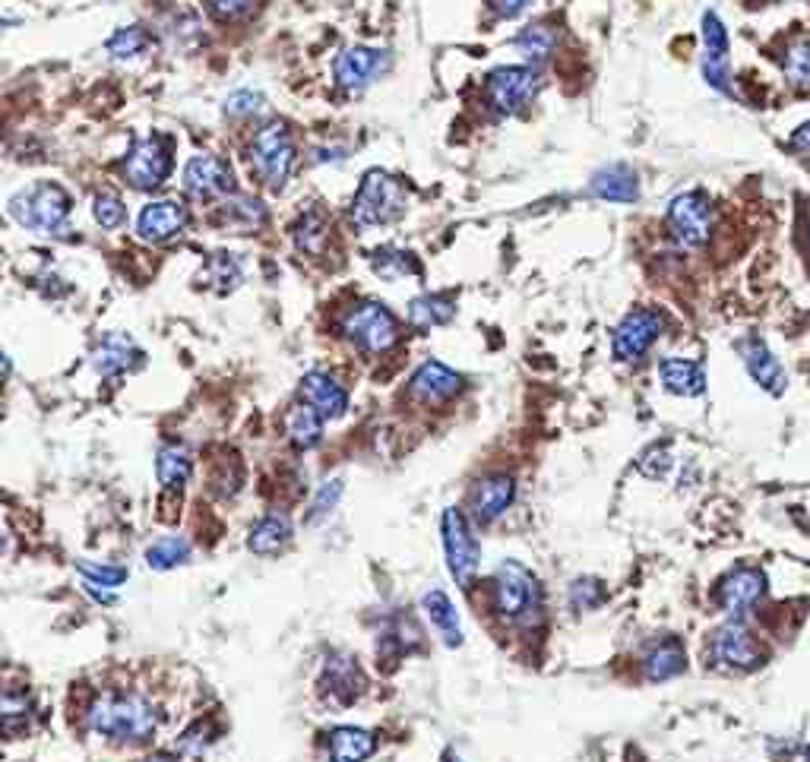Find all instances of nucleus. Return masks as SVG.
<instances>
[{
    "mask_svg": "<svg viewBox=\"0 0 810 762\" xmlns=\"http://www.w3.org/2000/svg\"><path fill=\"white\" fill-rule=\"evenodd\" d=\"M782 70H786V80L798 89H810V39L794 42L782 58Z\"/></svg>",
    "mask_w": 810,
    "mask_h": 762,
    "instance_id": "c9c22d12",
    "label": "nucleus"
},
{
    "mask_svg": "<svg viewBox=\"0 0 810 762\" xmlns=\"http://www.w3.org/2000/svg\"><path fill=\"white\" fill-rule=\"evenodd\" d=\"M684 668H687L684 645L671 636L662 639V642H656V645L646 652V659H643V674L649 680H656V683L678 678Z\"/></svg>",
    "mask_w": 810,
    "mask_h": 762,
    "instance_id": "cd10ccee",
    "label": "nucleus"
},
{
    "mask_svg": "<svg viewBox=\"0 0 810 762\" xmlns=\"http://www.w3.org/2000/svg\"><path fill=\"white\" fill-rule=\"evenodd\" d=\"M86 728L104 741L133 746L159 731V709L143 693H104L86 709Z\"/></svg>",
    "mask_w": 810,
    "mask_h": 762,
    "instance_id": "f257e3e1",
    "label": "nucleus"
},
{
    "mask_svg": "<svg viewBox=\"0 0 810 762\" xmlns=\"http://www.w3.org/2000/svg\"><path fill=\"white\" fill-rule=\"evenodd\" d=\"M92 215H96L99 225L111 231V228L124 225L127 209L118 193H99V197H96V207H92Z\"/></svg>",
    "mask_w": 810,
    "mask_h": 762,
    "instance_id": "ea45409f",
    "label": "nucleus"
},
{
    "mask_svg": "<svg viewBox=\"0 0 810 762\" xmlns=\"http://www.w3.org/2000/svg\"><path fill=\"white\" fill-rule=\"evenodd\" d=\"M440 535H443V554H447V567L462 589L472 585L481 563V548L478 538L469 525V519L457 507H447L440 515Z\"/></svg>",
    "mask_w": 810,
    "mask_h": 762,
    "instance_id": "0eeeda50",
    "label": "nucleus"
},
{
    "mask_svg": "<svg viewBox=\"0 0 810 762\" xmlns=\"http://www.w3.org/2000/svg\"><path fill=\"white\" fill-rule=\"evenodd\" d=\"M323 686L327 693L336 696L339 702H352L361 686H364V678L358 671V664L352 659H333L327 664V678H323Z\"/></svg>",
    "mask_w": 810,
    "mask_h": 762,
    "instance_id": "473e14b6",
    "label": "nucleus"
},
{
    "mask_svg": "<svg viewBox=\"0 0 810 762\" xmlns=\"http://www.w3.org/2000/svg\"><path fill=\"white\" fill-rule=\"evenodd\" d=\"M342 332L352 342L354 349L368 351V354H380V351L393 349L399 342V320L393 310L377 301H364L354 304L346 317H342Z\"/></svg>",
    "mask_w": 810,
    "mask_h": 762,
    "instance_id": "423d86ee",
    "label": "nucleus"
},
{
    "mask_svg": "<svg viewBox=\"0 0 810 762\" xmlns=\"http://www.w3.org/2000/svg\"><path fill=\"white\" fill-rule=\"evenodd\" d=\"M323 421L327 418L317 412L313 405L301 402V405H294L286 414V433H289V440L298 450H313L323 440Z\"/></svg>",
    "mask_w": 810,
    "mask_h": 762,
    "instance_id": "c756f323",
    "label": "nucleus"
},
{
    "mask_svg": "<svg viewBox=\"0 0 810 762\" xmlns=\"http://www.w3.org/2000/svg\"><path fill=\"white\" fill-rule=\"evenodd\" d=\"M406 207H409L406 184L393 174L380 171V168H371L358 184L352 215L358 225H390L406 212Z\"/></svg>",
    "mask_w": 810,
    "mask_h": 762,
    "instance_id": "20e7f679",
    "label": "nucleus"
},
{
    "mask_svg": "<svg viewBox=\"0 0 810 762\" xmlns=\"http://www.w3.org/2000/svg\"><path fill=\"white\" fill-rule=\"evenodd\" d=\"M517 497V481L510 474H488L476 481V488L469 491V510L478 525H491L494 519L507 513V507Z\"/></svg>",
    "mask_w": 810,
    "mask_h": 762,
    "instance_id": "2eb2a0df",
    "label": "nucleus"
},
{
    "mask_svg": "<svg viewBox=\"0 0 810 762\" xmlns=\"http://www.w3.org/2000/svg\"><path fill=\"white\" fill-rule=\"evenodd\" d=\"M791 143L798 146V149H808V152H810V121H808V124H801L798 130H794Z\"/></svg>",
    "mask_w": 810,
    "mask_h": 762,
    "instance_id": "09e8293b",
    "label": "nucleus"
},
{
    "mask_svg": "<svg viewBox=\"0 0 810 762\" xmlns=\"http://www.w3.org/2000/svg\"><path fill=\"white\" fill-rule=\"evenodd\" d=\"M541 592L539 576L522 567L520 560H503L494 579H491V611L507 623H529L541 614Z\"/></svg>",
    "mask_w": 810,
    "mask_h": 762,
    "instance_id": "f03ea898",
    "label": "nucleus"
},
{
    "mask_svg": "<svg viewBox=\"0 0 810 762\" xmlns=\"http://www.w3.org/2000/svg\"><path fill=\"white\" fill-rule=\"evenodd\" d=\"M294 166V140L282 121L263 124L250 140V168L270 190H282Z\"/></svg>",
    "mask_w": 810,
    "mask_h": 762,
    "instance_id": "39448f33",
    "label": "nucleus"
},
{
    "mask_svg": "<svg viewBox=\"0 0 810 762\" xmlns=\"http://www.w3.org/2000/svg\"><path fill=\"white\" fill-rule=\"evenodd\" d=\"M668 228L684 248H703L712 234V207L707 197L697 190L674 197L668 207Z\"/></svg>",
    "mask_w": 810,
    "mask_h": 762,
    "instance_id": "9d476101",
    "label": "nucleus"
},
{
    "mask_svg": "<svg viewBox=\"0 0 810 762\" xmlns=\"http://www.w3.org/2000/svg\"><path fill=\"white\" fill-rule=\"evenodd\" d=\"M260 96L257 92H250V89H241V92H231L229 99H226V114L229 118H248L253 114L257 108H260Z\"/></svg>",
    "mask_w": 810,
    "mask_h": 762,
    "instance_id": "c03bdc74",
    "label": "nucleus"
},
{
    "mask_svg": "<svg viewBox=\"0 0 810 762\" xmlns=\"http://www.w3.org/2000/svg\"><path fill=\"white\" fill-rule=\"evenodd\" d=\"M188 560H190V541L181 535L159 538V541H152V544L146 548V563H149V570H159V573L174 570V567H181V563H188Z\"/></svg>",
    "mask_w": 810,
    "mask_h": 762,
    "instance_id": "f704fd0d",
    "label": "nucleus"
},
{
    "mask_svg": "<svg viewBox=\"0 0 810 762\" xmlns=\"http://www.w3.org/2000/svg\"><path fill=\"white\" fill-rule=\"evenodd\" d=\"M604 601V589L599 579H577L573 585H570V604H573V611H592V608H599Z\"/></svg>",
    "mask_w": 810,
    "mask_h": 762,
    "instance_id": "a19ab883",
    "label": "nucleus"
},
{
    "mask_svg": "<svg viewBox=\"0 0 810 762\" xmlns=\"http://www.w3.org/2000/svg\"><path fill=\"white\" fill-rule=\"evenodd\" d=\"M149 48V36H146L140 26H130V29H118L111 39H108V51L114 58H133Z\"/></svg>",
    "mask_w": 810,
    "mask_h": 762,
    "instance_id": "58836bf2",
    "label": "nucleus"
},
{
    "mask_svg": "<svg viewBox=\"0 0 810 762\" xmlns=\"http://www.w3.org/2000/svg\"><path fill=\"white\" fill-rule=\"evenodd\" d=\"M70 193L63 187L42 181V184L29 187L10 200V215L29 231L39 234H63L67 222H70Z\"/></svg>",
    "mask_w": 810,
    "mask_h": 762,
    "instance_id": "7ed1b4c3",
    "label": "nucleus"
},
{
    "mask_svg": "<svg viewBox=\"0 0 810 762\" xmlns=\"http://www.w3.org/2000/svg\"><path fill=\"white\" fill-rule=\"evenodd\" d=\"M668 469H671V450H668L666 443L662 447H652L649 453H643L640 459V472L646 478H666Z\"/></svg>",
    "mask_w": 810,
    "mask_h": 762,
    "instance_id": "37998d69",
    "label": "nucleus"
},
{
    "mask_svg": "<svg viewBox=\"0 0 810 762\" xmlns=\"http://www.w3.org/2000/svg\"><path fill=\"white\" fill-rule=\"evenodd\" d=\"M709 655L716 664L731 668V671H753L767 661V649L760 645V639L753 636L744 623L731 620V623L716 630V636L709 642Z\"/></svg>",
    "mask_w": 810,
    "mask_h": 762,
    "instance_id": "1a4fd4ad",
    "label": "nucleus"
},
{
    "mask_svg": "<svg viewBox=\"0 0 810 762\" xmlns=\"http://www.w3.org/2000/svg\"><path fill=\"white\" fill-rule=\"evenodd\" d=\"M554 44H558V29L548 26V22H532L517 36V48H520V54L529 63L548 61Z\"/></svg>",
    "mask_w": 810,
    "mask_h": 762,
    "instance_id": "72a5a7b5",
    "label": "nucleus"
},
{
    "mask_svg": "<svg viewBox=\"0 0 810 762\" xmlns=\"http://www.w3.org/2000/svg\"><path fill=\"white\" fill-rule=\"evenodd\" d=\"M209 10L216 13V17H222V20H238V17H244L250 7H253V0H207Z\"/></svg>",
    "mask_w": 810,
    "mask_h": 762,
    "instance_id": "49530a36",
    "label": "nucleus"
},
{
    "mask_svg": "<svg viewBox=\"0 0 810 762\" xmlns=\"http://www.w3.org/2000/svg\"><path fill=\"white\" fill-rule=\"evenodd\" d=\"M339 497H342V481H339V478H333V481H323V484H320V491H317V497H313L311 513H308V522L313 525V522L327 519V515L336 510Z\"/></svg>",
    "mask_w": 810,
    "mask_h": 762,
    "instance_id": "79ce46f5",
    "label": "nucleus"
},
{
    "mask_svg": "<svg viewBox=\"0 0 810 762\" xmlns=\"http://www.w3.org/2000/svg\"><path fill=\"white\" fill-rule=\"evenodd\" d=\"M143 762H178V756H171V753H152Z\"/></svg>",
    "mask_w": 810,
    "mask_h": 762,
    "instance_id": "8fccbe9b",
    "label": "nucleus"
},
{
    "mask_svg": "<svg viewBox=\"0 0 810 762\" xmlns=\"http://www.w3.org/2000/svg\"><path fill=\"white\" fill-rule=\"evenodd\" d=\"M539 86L536 67H498L494 73H488L484 96L498 114H517L539 96Z\"/></svg>",
    "mask_w": 810,
    "mask_h": 762,
    "instance_id": "6e6552de",
    "label": "nucleus"
},
{
    "mask_svg": "<svg viewBox=\"0 0 810 762\" xmlns=\"http://www.w3.org/2000/svg\"><path fill=\"white\" fill-rule=\"evenodd\" d=\"M589 190L608 203H637L640 200V181L627 166H608L596 171Z\"/></svg>",
    "mask_w": 810,
    "mask_h": 762,
    "instance_id": "4be33fe9",
    "label": "nucleus"
},
{
    "mask_svg": "<svg viewBox=\"0 0 810 762\" xmlns=\"http://www.w3.org/2000/svg\"><path fill=\"white\" fill-rule=\"evenodd\" d=\"M801 228H804V244L810 248V207L804 209V222H801Z\"/></svg>",
    "mask_w": 810,
    "mask_h": 762,
    "instance_id": "3c124183",
    "label": "nucleus"
},
{
    "mask_svg": "<svg viewBox=\"0 0 810 762\" xmlns=\"http://www.w3.org/2000/svg\"><path fill=\"white\" fill-rule=\"evenodd\" d=\"M190 472H193V459L178 443H166L156 455V478L166 491H181L188 484Z\"/></svg>",
    "mask_w": 810,
    "mask_h": 762,
    "instance_id": "7c9ffc66",
    "label": "nucleus"
},
{
    "mask_svg": "<svg viewBox=\"0 0 810 762\" xmlns=\"http://www.w3.org/2000/svg\"><path fill=\"white\" fill-rule=\"evenodd\" d=\"M659 380H662V387H666L668 392H674V395H687V399L703 395V390H707V373H703V364H697V361H684V358H666V361L659 364Z\"/></svg>",
    "mask_w": 810,
    "mask_h": 762,
    "instance_id": "b1692460",
    "label": "nucleus"
},
{
    "mask_svg": "<svg viewBox=\"0 0 810 762\" xmlns=\"http://www.w3.org/2000/svg\"><path fill=\"white\" fill-rule=\"evenodd\" d=\"M184 190L197 200H212V197H229L234 190L231 168L216 159V156H193L184 166Z\"/></svg>",
    "mask_w": 810,
    "mask_h": 762,
    "instance_id": "dca6fc26",
    "label": "nucleus"
},
{
    "mask_svg": "<svg viewBox=\"0 0 810 762\" xmlns=\"http://www.w3.org/2000/svg\"><path fill=\"white\" fill-rule=\"evenodd\" d=\"M137 358H140L137 345L127 335L114 332V335H104L102 342H99V349L92 351V368L108 377V373H121L127 368H133Z\"/></svg>",
    "mask_w": 810,
    "mask_h": 762,
    "instance_id": "c85d7f7f",
    "label": "nucleus"
},
{
    "mask_svg": "<svg viewBox=\"0 0 810 762\" xmlns=\"http://www.w3.org/2000/svg\"><path fill=\"white\" fill-rule=\"evenodd\" d=\"M488 3H491V10H494L498 17L510 20V17H520L532 0H488Z\"/></svg>",
    "mask_w": 810,
    "mask_h": 762,
    "instance_id": "de8ad7c7",
    "label": "nucleus"
},
{
    "mask_svg": "<svg viewBox=\"0 0 810 762\" xmlns=\"http://www.w3.org/2000/svg\"><path fill=\"white\" fill-rule=\"evenodd\" d=\"M459 390H462V377H459L457 371H450L447 364H440V361H424V364L412 373V380H409L412 399L424 402V405L450 402Z\"/></svg>",
    "mask_w": 810,
    "mask_h": 762,
    "instance_id": "a211bd4d",
    "label": "nucleus"
},
{
    "mask_svg": "<svg viewBox=\"0 0 810 762\" xmlns=\"http://www.w3.org/2000/svg\"><path fill=\"white\" fill-rule=\"evenodd\" d=\"M291 541V519L289 513H267L253 529H250V538H248V548L253 554L260 557H270V554H279L286 544Z\"/></svg>",
    "mask_w": 810,
    "mask_h": 762,
    "instance_id": "bb28decb",
    "label": "nucleus"
},
{
    "mask_svg": "<svg viewBox=\"0 0 810 762\" xmlns=\"http://www.w3.org/2000/svg\"><path fill=\"white\" fill-rule=\"evenodd\" d=\"M301 402L313 405L327 421L342 418L346 409H349V395H346V390L336 383L330 373L320 371H311L301 377Z\"/></svg>",
    "mask_w": 810,
    "mask_h": 762,
    "instance_id": "412c9836",
    "label": "nucleus"
},
{
    "mask_svg": "<svg viewBox=\"0 0 810 762\" xmlns=\"http://www.w3.org/2000/svg\"><path fill=\"white\" fill-rule=\"evenodd\" d=\"M804 762H810V746H808V750H804Z\"/></svg>",
    "mask_w": 810,
    "mask_h": 762,
    "instance_id": "603ef678",
    "label": "nucleus"
},
{
    "mask_svg": "<svg viewBox=\"0 0 810 762\" xmlns=\"http://www.w3.org/2000/svg\"><path fill=\"white\" fill-rule=\"evenodd\" d=\"M421 608H424V614L434 623V630L443 639V645L447 649H459L462 645V623H459V611L457 604L450 601V595L440 592V589H431L428 595L421 598Z\"/></svg>",
    "mask_w": 810,
    "mask_h": 762,
    "instance_id": "a878e982",
    "label": "nucleus"
},
{
    "mask_svg": "<svg viewBox=\"0 0 810 762\" xmlns=\"http://www.w3.org/2000/svg\"><path fill=\"white\" fill-rule=\"evenodd\" d=\"M738 354H741V361H744V368L748 373L753 377V383L760 387V390L772 392V395H779V392H786V371H782V364H779V358L767 349V342H760V339H741L738 342Z\"/></svg>",
    "mask_w": 810,
    "mask_h": 762,
    "instance_id": "6ab92c4d",
    "label": "nucleus"
},
{
    "mask_svg": "<svg viewBox=\"0 0 810 762\" xmlns=\"http://www.w3.org/2000/svg\"><path fill=\"white\" fill-rule=\"evenodd\" d=\"M453 313H457L453 298H447V294H421V298H416L409 304V323L416 330H434V327L450 323Z\"/></svg>",
    "mask_w": 810,
    "mask_h": 762,
    "instance_id": "2f4dec72",
    "label": "nucleus"
},
{
    "mask_svg": "<svg viewBox=\"0 0 810 762\" xmlns=\"http://www.w3.org/2000/svg\"><path fill=\"white\" fill-rule=\"evenodd\" d=\"M327 746H330V762H364L368 756H374L377 738L364 728L339 724L330 731Z\"/></svg>",
    "mask_w": 810,
    "mask_h": 762,
    "instance_id": "5701e85b",
    "label": "nucleus"
},
{
    "mask_svg": "<svg viewBox=\"0 0 810 762\" xmlns=\"http://www.w3.org/2000/svg\"><path fill=\"white\" fill-rule=\"evenodd\" d=\"M390 67V58L387 51H377V48H364V44H354V48H346L333 63L336 83L342 89H364L371 86Z\"/></svg>",
    "mask_w": 810,
    "mask_h": 762,
    "instance_id": "ddd939ff",
    "label": "nucleus"
},
{
    "mask_svg": "<svg viewBox=\"0 0 810 762\" xmlns=\"http://www.w3.org/2000/svg\"><path fill=\"white\" fill-rule=\"evenodd\" d=\"M703 77L712 89L719 92H731V70H728V32L726 22L719 20L716 13L703 17Z\"/></svg>",
    "mask_w": 810,
    "mask_h": 762,
    "instance_id": "f3484780",
    "label": "nucleus"
},
{
    "mask_svg": "<svg viewBox=\"0 0 810 762\" xmlns=\"http://www.w3.org/2000/svg\"><path fill=\"white\" fill-rule=\"evenodd\" d=\"M666 330V320L659 310H630L618 323L614 330V339H611V349H614V358L618 361H640L646 351L652 349V342L662 335Z\"/></svg>",
    "mask_w": 810,
    "mask_h": 762,
    "instance_id": "9b49d317",
    "label": "nucleus"
},
{
    "mask_svg": "<svg viewBox=\"0 0 810 762\" xmlns=\"http://www.w3.org/2000/svg\"><path fill=\"white\" fill-rule=\"evenodd\" d=\"M17 719H29V696L26 693H17V690H7L3 693V721L7 728L13 731L17 728Z\"/></svg>",
    "mask_w": 810,
    "mask_h": 762,
    "instance_id": "a18cd8bd",
    "label": "nucleus"
},
{
    "mask_svg": "<svg viewBox=\"0 0 810 762\" xmlns=\"http://www.w3.org/2000/svg\"><path fill=\"white\" fill-rule=\"evenodd\" d=\"M124 174L137 190H152L171 174V149L162 137L137 140L124 162Z\"/></svg>",
    "mask_w": 810,
    "mask_h": 762,
    "instance_id": "f8f14e48",
    "label": "nucleus"
},
{
    "mask_svg": "<svg viewBox=\"0 0 810 762\" xmlns=\"http://www.w3.org/2000/svg\"><path fill=\"white\" fill-rule=\"evenodd\" d=\"M327 219H323V212H308L298 228H294V241H298V248L308 250V253H320L323 250V241H327Z\"/></svg>",
    "mask_w": 810,
    "mask_h": 762,
    "instance_id": "e433bc0d",
    "label": "nucleus"
},
{
    "mask_svg": "<svg viewBox=\"0 0 810 762\" xmlns=\"http://www.w3.org/2000/svg\"><path fill=\"white\" fill-rule=\"evenodd\" d=\"M80 576H83V589L96 601H114V592L121 589L130 576L127 567H118V563H99V560H80L77 563Z\"/></svg>",
    "mask_w": 810,
    "mask_h": 762,
    "instance_id": "393cba45",
    "label": "nucleus"
},
{
    "mask_svg": "<svg viewBox=\"0 0 810 762\" xmlns=\"http://www.w3.org/2000/svg\"><path fill=\"white\" fill-rule=\"evenodd\" d=\"M184 225H188V209L178 200H159V203H149L140 212L137 231L149 244H162V241H171L174 234H181Z\"/></svg>",
    "mask_w": 810,
    "mask_h": 762,
    "instance_id": "aec40b11",
    "label": "nucleus"
},
{
    "mask_svg": "<svg viewBox=\"0 0 810 762\" xmlns=\"http://www.w3.org/2000/svg\"><path fill=\"white\" fill-rule=\"evenodd\" d=\"M226 219H229V225H241L250 231V228L267 222V212H263V207L257 200H250V197H234L231 203H226Z\"/></svg>",
    "mask_w": 810,
    "mask_h": 762,
    "instance_id": "4c0bfd02",
    "label": "nucleus"
},
{
    "mask_svg": "<svg viewBox=\"0 0 810 762\" xmlns=\"http://www.w3.org/2000/svg\"><path fill=\"white\" fill-rule=\"evenodd\" d=\"M767 595V573L757 570V567H738L731 570L719 589H716V601L726 608L728 614H744L748 608H753L760 598Z\"/></svg>",
    "mask_w": 810,
    "mask_h": 762,
    "instance_id": "4468645a",
    "label": "nucleus"
}]
</instances>
